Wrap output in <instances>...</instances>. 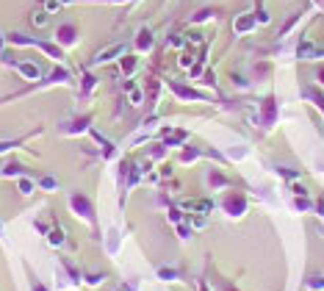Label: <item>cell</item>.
<instances>
[{
    "mask_svg": "<svg viewBox=\"0 0 324 291\" xmlns=\"http://www.w3.org/2000/svg\"><path fill=\"white\" fill-rule=\"evenodd\" d=\"M42 186H45V189H53V186H56V180H53V178H45Z\"/></svg>",
    "mask_w": 324,
    "mask_h": 291,
    "instance_id": "cell-12",
    "label": "cell"
},
{
    "mask_svg": "<svg viewBox=\"0 0 324 291\" xmlns=\"http://www.w3.org/2000/svg\"><path fill=\"white\" fill-rule=\"evenodd\" d=\"M47 11H36V14H33V25H39V28H42V25H47Z\"/></svg>",
    "mask_w": 324,
    "mask_h": 291,
    "instance_id": "cell-7",
    "label": "cell"
},
{
    "mask_svg": "<svg viewBox=\"0 0 324 291\" xmlns=\"http://www.w3.org/2000/svg\"><path fill=\"white\" fill-rule=\"evenodd\" d=\"M0 47H3V36H0Z\"/></svg>",
    "mask_w": 324,
    "mask_h": 291,
    "instance_id": "cell-14",
    "label": "cell"
},
{
    "mask_svg": "<svg viewBox=\"0 0 324 291\" xmlns=\"http://www.w3.org/2000/svg\"><path fill=\"white\" fill-rule=\"evenodd\" d=\"M122 67H125V72H130V70H136V58L133 56H128L125 61H122Z\"/></svg>",
    "mask_w": 324,
    "mask_h": 291,
    "instance_id": "cell-8",
    "label": "cell"
},
{
    "mask_svg": "<svg viewBox=\"0 0 324 291\" xmlns=\"http://www.w3.org/2000/svg\"><path fill=\"white\" fill-rule=\"evenodd\" d=\"M17 70L23 72L25 78H39V67H33V64H19Z\"/></svg>",
    "mask_w": 324,
    "mask_h": 291,
    "instance_id": "cell-6",
    "label": "cell"
},
{
    "mask_svg": "<svg viewBox=\"0 0 324 291\" xmlns=\"http://www.w3.org/2000/svg\"><path fill=\"white\" fill-rule=\"evenodd\" d=\"M252 23H255V19H252L250 14L238 17V19H236V31H238V33H247V31H250V28H252Z\"/></svg>",
    "mask_w": 324,
    "mask_h": 291,
    "instance_id": "cell-5",
    "label": "cell"
},
{
    "mask_svg": "<svg viewBox=\"0 0 324 291\" xmlns=\"http://www.w3.org/2000/svg\"><path fill=\"white\" fill-rule=\"evenodd\" d=\"M72 205L80 211V216H92V205H89V202L80 197V194H75V197H72Z\"/></svg>",
    "mask_w": 324,
    "mask_h": 291,
    "instance_id": "cell-4",
    "label": "cell"
},
{
    "mask_svg": "<svg viewBox=\"0 0 324 291\" xmlns=\"http://www.w3.org/2000/svg\"><path fill=\"white\" fill-rule=\"evenodd\" d=\"M122 50H125V45H114V47H108V50L97 53V58H94V64H106V61H111V58H114V56H119Z\"/></svg>",
    "mask_w": 324,
    "mask_h": 291,
    "instance_id": "cell-1",
    "label": "cell"
},
{
    "mask_svg": "<svg viewBox=\"0 0 324 291\" xmlns=\"http://www.w3.org/2000/svg\"><path fill=\"white\" fill-rule=\"evenodd\" d=\"M75 33H78V31H75L72 25H61V28H58V36H56V39H58L61 45H75V39H78Z\"/></svg>",
    "mask_w": 324,
    "mask_h": 291,
    "instance_id": "cell-2",
    "label": "cell"
},
{
    "mask_svg": "<svg viewBox=\"0 0 324 291\" xmlns=\"http://www.w3.org/2000/svg\"><path fill=\"white\" fill-rule=\"evenodd\" d=\"M17 172H23V167H17V164H9V167H6V175H17Z\"/></svg>",
    "mask_w": 324,
    "mask_h": 291,
    "instance_id": "cell-10",
    "label": "cell"
},
{
    "mask_svg": "<svg viewBox=\"0 0 324 291\" xmlns=\"http://www.w3.org/2000/svg\"><path fill=\"white\" fill-rule=\"evenodd\" d=\"M31 189H33L31 180H19V192H23V194H31Z\"/></svg>",
    "mask_w": 324,
    "mask_h": 291,
    "instance_id": "cell-9",
    "label": "cell"
},
{
    "mask_svg": "<svg viewBox=\"0 0 324 291\" xmlns=\"http://www.w3.org/2000/svg\"><path fill=\"white\" fill-rule=\"evenodd\" d=\"M136 47H139V50H144V53H147L150 47H153V33H150L147 28H141V31H139V39H136Z\"/></svg>",
    "mask_w": 324,
    "mask_h": 291,
    "instance_id": "cell-3",
    "label": "cell"
},
{
    "mask_svg": "<svg viewBox=\"0 0 324 291\" xmlns=\"http://www.w3.org/2000/svg\"><path fill=\"white\" fill-rule=\"evenodd\" d=\"M92 86H94V78H92V75H84V92L92 89Z\"/></svg>",
    "mask_w": 324,
    "mask_h": 291,
    "instance_id": "cell-11",
    "label": "cell"
},
{
    "mask_svg": "<svg viewBox=\"0 0 324 291\" xmlns=\"http://www.w3.org/2000/svg\"><path fill=\"white\" fill-rule=\"evenodd\" d=\"M321 84H324V70H321Z\"/></svg>",
    "mask_w": 324,
    "mask_h": 291,
    "instance_id": "cell-13",
    "label": "cell"
}]
</instances>
